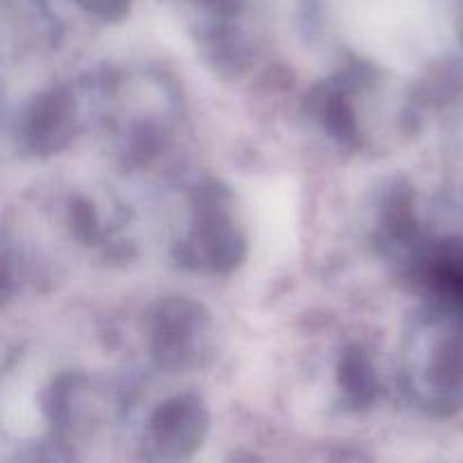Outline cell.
<instances>
[{"instance_id":"cell-1","label":"cell","mask_w":463,"mask_h":463,"mask_svg":"<svg viewBox=\"0 0 463 463\" xmlns=\"http://www.w3.org/2000/svg\"><path fill=\"white\" fill-rule=\"evenodd\" d=\"M434 276H437L439 285L448 289V294L463 303V253L439 260L434 267Z\"/></svg>"}]
</instances>
